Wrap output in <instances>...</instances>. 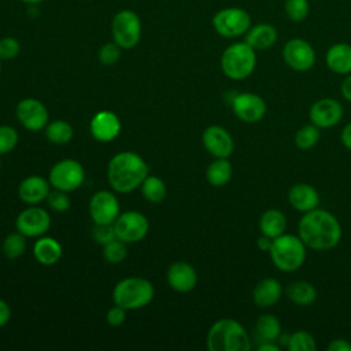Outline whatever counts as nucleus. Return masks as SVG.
Here are the masks:
<instances>
[{
  "label": "nucleus",
  "mask_w": 351,
  "mask_h": 351,
  "mask_svg": "<svg viewBox=\"0 0 351 351\" xmlns=\"http://www.w3.org/2000/svg\"><path fill=\"white\" fill-rule=\"evenodd\" d=\"M111 37L122 49L134 48L141 38V21L133 10H119L111 19Z\"/></svg>",
  "instance_id": "6e6552de"
},
{
  "label": "nucleus",
  "mask_w": 351,
  "mask_h": 351,
  "mask_svg": "<svg viewBox=\"0 0 351 351\" xmlns=\"http://www.w3.org/2000/svg\"><path fill=\"white\" fill-rule=\"evenodd\" d=\"M18 122L29 132L45 129L49 122V112L43 101L34 97L22 99L15 108Z\"/></svg>",
  "instance_id": "ddd939ff"
},
{
  "label": "nucleus",
  "mask_w": 351,
  "mask_h": 351,
  "mask_svg": "<svg viewBox=\"0 0 351 351\" xmlns=\"http://www.w3.org/2000/svg\"><path fill=\"white\" fill-rule=\"evenodd\" d=\"M278 40L277 27L267 22H259L251 25L248 32L244 34V41L255 51H266L271 48Z\"/></svg>",
  "instance_id": "412c9836"
},
{
  "label": "nucleus",
  "mask_w": 351,
  "mask_h": 351,
  "mask_svg": "<svg viewBox=\"0 0 351 351\" xmlns=\"http://www.w3.org/2000/svg\"><path fill=\"white\" fill-rule=\"evenodd\" d=\"M281 56L285 64L295 71H307L315 63L313 45L302 37L289 38L282 47Z\"/></svg>",
  "instance_id": "f8f14e48"
},
{
  "label": "nucleus",
  "mask_w": 351,
  "mask_h": 351,
  "mask_svg": "<svg viewBox=\"0 0 351 351\" xmlns=\"http://www.w3.org/2000/svg\"><path fill=\"white\" fill-rule=\"evenodd\" d=\"M112 225L117 239L126 244L141 241L149 230L148 218L143 213L134 210L121 213Z\"/></svg>",
  "instance_id": "9d476101"
},
{
  "label": "nucleus",
  "mask_w": 351,
  "mask_h": 351,
  "mask_svg": "<svg viewBox=\"0 0 351 351\" xmlns=\"http://www.w3.org/2000/svg\"><path fill=\"white\" fill-rule=\"evenodd\" d=\"M1 63H3V59L0 58V73H1Z\"/></svg>",
  "instance_id": "3c124183"
},
{
  "label": "nucleus",
  "mask_w": 351,
  "mask_h": 351,
  "mask_svg": "<svg viewBox=\"0 0 351 351\" xmlns=\"http://www.w3.org/2000/svg\"><path fill=\"white\" fill-rule=\"evenodd\" d=\"M288 200L295 210L307 213L318 207L319 193L313 185L306 182H299L289 188Z\"/></svg>",
  "instance_id": "4be33fe9"
},
{
  "label": "nucleus",
  "mask_w": 351,
  "mask_h": 351,
  "mask_svg": "<svg viewBox=\"0 0 351 351\" xmlns=\"http://www.w3.org/2000/svg\"><path fill=\"white\" fill-rule=\"evenodd\" d=\"M121 55H122V48L117 43L110 41L100 47L97 52V59L103 66H112L118 63V60L121 59Z\"/></svg>",
  "instance_id": "4c0bfd02"
},
{
  "label": "nucleus",
  "mask_w": 351,
  "mask_h": 351,
  "mask_svg": "<svg viewBox=\"0 0 351 351\" xmlns=\"http://www.w3.org/2000/svg\"><path fill=\"white\" fill-rule=\"evenodd\" d=\"M21 52L19 41L12 36H5L0 38V58L3 60H12Z\"/></svg>",
  "instance_id": "ea45409f"
},
{
  "label": "nucleus",
  "mask_w": 351,
  "mask_h": 351,
  "mask_svg": "<svg viewBox=\"0 0 351 351\" xmlns=\"http://www.w3.org/2000/svg\"><path fill=\"white\" fill-rule=\"evenodd\" d=\"M340 140L343 143V145L348 149H351V122L347 123L343 130H341V134H340Z\"/></svg>",
  "instance_id": "49530a36"
},
{
  "label": "nucleus",
  "mask_w": 351,
  "mask_h": 351,
  "mask_svg": "<svg viewBox=\"0 0 351 351\" xmlns=\"http://www.w3.org/2000/svg\"><path fill=\"white\" fill-rule=\"evenodd\" d=\"M289 351H314L317 348L315 339L306 330H296L289 335L287 344Z\"/></svg>",
  "instance_id": "c9c22d12"
},
{
  "label": "nucleus",
  "mask_w": 351,
  "mask_h": 351,
  "mask_svg": "<svg viewBox=\"0 0 351 351\" xmlns=\"http://www.w3.org/2000/svg\"><path fill=\"white\" fill-rule=\"evenodd\" d=\"M210 351H250L251 339L244 326L233 318H222L211 325L206 339Z\"/></svg>",
  "instance_id": "7ed1b4c3"
},
{
  "label": "nucleus",
  "mask_w": 351,
  "mask_h": 351,
  "mask_svg": "<svg viewBox=\"0 0 351 351\" xmlns=\"http://www.w3.org/2000/svg\"><path fill=\"white\" fill-rule=\"evenodd\" d=\"M232 173V163L228 158H215V160L207 166L206 178L213 186H223L230 181Z\"/></svg>",
  "instance_id": "c85d7f7f"
},
{
  "label": "nucleus",
  "mask_w": 351,
  "mask_h": 351,
  "mask_svg": "<svg viewBox=\"0 0 351 351\" xmlns=\"http://www.w3.org/2000/svg\"><path fill=\"white\" fill-rule=\"evenodd\" d=\"M232 110L240 121L245 123H256L262 121L266 114V103L263 97L256 93L243 92L233 97Z\"/></svg>",
  "instance_id": "2eb2a0df"
},
{
  "label": "nucleus",
  "mask_w": 351,
  "mask_h": 351,
  "mask_svg": "<svg viewBox=\"0 0 351 351\" xmlns=\"http://www.w3.org/2000/svg\"><path fill=\"white\" fill-rule=\"evenodd\" d=\"M285 16L292 22H303L310 14V0H284Z\"/></svg>",
  "instance_id": "473e14b6"
},
{
  "label": "nucleus",
  "mask_w": 351,
  "mask_h": 351,
  "mask_svg": "<svg viewBox=\"0 0 351 351\" xmlns=\"http://www.w3.org/2000/svg\"><path fill=\"white\" fill-rule=\"evenodd\" d=\"M18 1H21L23 4H40L44 0H18Z\"/></svg>",
  "instance_id": "8fccbe9b"
},
{
  "label": "nucleus",
  "mask_w": 351,
  "mask_h": 351,
  "mask_svg": "<svg viewBox=\"0 0 351 351\" xmlns=\"http://www.w3.org/2000/svg\"><path fill=\"white\" fill-rule=\"evenodd\" d=\"M298 233L306 247L315 251H326L340 243L341 225L329 211L314 208L300 218Z\"/></svg>",
  "instance_id": "f257e3e1"
},
{
  "label": "nucleus",
  "mask_w": 351,
  "mask_h": 351,
  "mask_svg": "<svg viewBox=\"0 0 351 351\" xmlns=\"http://www.w3.org/2000/svg\"><path fill=\"white\" fill-rule=\"evenodd\" d=\"M45 202L48 207L55 213H66L71 206L69 192L59 191V189H52Z\"/></svg>",
  "instance_id": "58836bf2"
},
{
  "label": "nucleus",
  "mask_w": 351,
  "mask_h": 351,
  "mask_svg": "<svg viewBox=\"0 0 351 351\" xmlns=\"http://www.w3.org/2000/svg\"><path fill=\"white\" fill-rule=\"evenodd\" d=\"M15 228L21 233H23L27 239L29 237H40L44 236L49 228H51V215L49 213L38 207L37 204L29 206L27 208L22 210L16 219H15Z\"/></svg>",
  "instance_id": "4468645a"
},
{
  "label": "nucleus",
  "mask_w": 351,
  "mask_h": 351,
  "mask_svg": "<svg viewBox=\"0 0 351 351\" xmlns=\"http://www.w3.org/2000/svg\"><path fill=\"white\" fill-rule=\"evenodd\" d=\"M154 295L152 282L144 277L134 276L118 281L112 289L114 304L123 307L126 311L145 307L152 302Z\"/></svg>",
  "instance_id": "20e7f679"
},
{
  "label": "nucleus",
  "mask_w": 351,
  "mask_h": 351,
  "mask_svg": "<svg viewBox=\"0 0 351 351\" xmlns=\"http://www.w3.org/2000/svg\"><path fill=\"white\" fill-rule=\"evenodd\" d=\"M11 318V308L5 300L0 298V328L7 325Z\"/></svg>",
  "instance_id": "c03bdc74"
},
{
  "label": "nucleus",
  "mask_w": 351,
  "mask_h": 351,
  "mask_svg": "<svg viewBox=\"0 0 351 351\" xmlns=\"http://www.w3.org/2000/svg\"><path fill=\"white\" fill-rule=\"evenodd\" d=\"M319 140V128L310 123L302 126L295 134V145L300 149L313 148Z\"/></svg>",
  "instance_id": "f704fd0d"
},
{
  "label": "nucleus",
  "mask_w": 351,
  "mask_h": 351,
  "mask_svg": "<svg viewBox=\"0 0 351 351\" xmlns=\"http://www.w3.org/2000/svg\"><path fill=\"white\" fill-rule=\"evenodd\" d=\"M44 133L49 143L56 145H63L73 138L74 129L67 121L55 119L52 122H48V125L44 129Z\"/></svg>",
  "instance_id": "c756f323"
},
{
  "label": "nucleus",
  "mask_w": 351,
  "mask_h": 351,
  "mask_svg": "<svg viewBox=\"0 0 351 351\" xmlns=\"http://www.w3.org/2000/svg\"><path fill=\"white\" fill-rule=\"evenodd\" d=\"M202 143L206 151L214 158H229L234 149L230 133L219 125L206 128L202 134Z\"/></svg>",
  "instance_id": "a211bd4d"
},
{
  "label": "nucleus",
  "mask_w": 351,
  "mask_h": 351,
  "mask_svg": "<svg viewBox=\"0 0 351 351\" xmlns=\"http://www.w3.org/2000/svg\"><path fill=\"white\" fill-rule=\"evenodd\" d=\"M148 165L137 152L121 151L107 165V181L114 192L129 193L148 176Z\"/></svg>",
  "instance_id": "f03ea898"
},
{
  "label": "nucleus",
  "mask_w": 351,
  "mask_h": 351,
  "mask_svg": "<svg viewBox=\"0 0 351 351\" xmlns=\"http://www.w3.org/2000/svg\"><path fill=\"white\" fill-rule=\"evenodd\" d=\"M282 295V287L278 280L267 277L261 280L252 291V300L258 307H271L274 306Z\"/></svg>",
  "instance_id": "393cba45"
},
{
  "label": "nucleus",
  "mask_w": 351,
  "mask_h": 351,
  "mask_svg": "<svg viewBox=\"0 0 351 351\" xmlns=\"http://www.w3.org/2000/svg\"><path fill=\"white\" fill-rule=\"evenodd\" d=\"M26 236L21 233L19 230H15L12 233H8L1 244V250L5 258L8 259H16L22 256L27 248V241Z\"/></svg>",
  "instance_id": "2f4dec72"
},
{
  "label": "nucleus",
  "mask_w": 351,
  "mask_h": 351,
  "mask_svg": "<svg viewBox=\"0 0 351 351\" xmlns=\"http://www.w3.org/2000/svg\"><path fill=\"white\" fill-rule=\"evenodd\" d=\"M122 129L119 117L108 110L96 112L89 122V132L96 141L110 143L115 140Z\"/></svg>",
  "instance_id": "f3484780"
},
{
  "label": "nucleus",
  "mask_w": 351,
  "mask_h": 351,
  "mask_svg": "<svg viewBox=\"0 0 351 351\" xmlns=\"http://www.w3.org/2000/svg\"><path fill=\"white\" fill-rule=\"evenodd\" d=\"M106 319L107 322L111 325V326H119L125 322L126 319V310L118 304H114L108 311H107V315H106Z\"/></svg>",
  "instance_id": "79ce46f5"
},
{
  "label": "nucleus",
  "mask_w": 351,
  "mask_h": 351,
  "mask_svg": "<svg viewBox=\"0 0 351 351\" xmlns=\"http://www.w3.org/2000/svg\"><path fill=\"white\" fill-rule=\"evenodd\" d=\"M287 217L282 211L277 208L266 210L259 218V230L263 236L276 239L285 233Z\"/></svg>",
  "instance_id": "a878e982"
},
{
  "label": "nucleus",
  "mask_w": 351,
  "mask_h": 351,
  "mask_svg": "<svg viewBox=\"0 0 351 351\" xmlns=\"http://www.w3.org/2000/svg\"><path fill=\"white\" fill-rule=\"evenodd\" d=\"M258 351H280V346L276 341H263L258 344Z\"/></svg>",
  "instance_id": "de8ad7c7"
},
{
  "label": "nucleus",
  "mask_w": 351,
  "mask_h": 351,
  "mask_svg": "<svg viewBox=\"0 0 351 351\" xmlns=\"http://www.w3.org/2000/svg\"><path fill=\"white\" fill-rule=\"evenodd\" d=\"M63 248L60 243L49 236H40L33 244V256L34 259L44 265V266H52L59 262L62 258Z\"/></svg>",
  "instance_id": "b1692460"
},
{
  "label": "nucleus",
  "mask_w": 351,
  "mask_h": 351,
  "mask_svg": "<svg viewBox=\"0 0 351 351\" xmlns=\"http://www.w3.org/2000/svg\"><path fill=\"white\" fill-rule=\"evenodd\" d=\"M0 167H1V162H0Z\"/></svg>",
  "instance_id": "603ef678"
},
{
  "label": "nucleus",
  "mask_w": 351,
  "mask_h": 351,
  "mask_svg": "<svg viewBox=\"0 0 351 351\" xmlns=\"http://www.w3.org/2000/svg\"><path fill=\"white\" fill-rule=\"evenodd\" d=\"M92 236H93L95 241L99 243L100 245H104L108 241L117 239L112 223H110V225H95V228L92 229Z\"/></svg>",
  "instance_id": "a19ab883"
},
{
  "label": "nucleus",
  "mask_w": 351,
  "mask_h": 351,
  "mask_svg": "<svg viewBox=\"0 0 351 351\" xmlns=\"http://www.w3.org/2000/svg\"><path fill=\"white\" fill-rule=\"evenodd\" d=\"M19 141V134L14 126L0 125V156L10 154Z\"/></svg>",
  "instance_id": "e433bc0d"
},
{
  "label": "nucleus",
  "mask_w": 351,
  "mask_h": 351,
  "mask_svg": "<svg viewBox=\"0 0 351 351\" xmlns=\"http://www.w3.org/2000/svg\"><path fill=\"white\" fill-rule=\"evenodd\" d=\"M308 118L319 129L332 128L341 121L343 107L336 99L324 97L313 103L308 110Z\"/></svg>",
  "instance_id": "dca6fc26"
},
{
  "label": "nucleus",
  "mask_w": 351,
  "mask_h": 351,
  "mask_svg": "<svg viewBox=\"0 0 351 351\" xmlns=\"http://www.w3.org/2000/svg\"><path fill=\"white\" fill-rule=\"evenodd\" d=\"M271 241H273V239H270V237L262 234V236L258 239V248L262 250V251H267V252H269L270 245H271Z\"/></svg>",
  "instance_id": "09e8293b"
},
{
  "label": "nucleus",
  "mask_w": 351,
  "mask_h": 351,
  "mask_svg": "<svg viewBox=\"0 0 351 351\" xmlns=\"http://www.w3.org/2000/svg\"><path fill=\"white\" fill-rule=\"evenodd\" d=\"M211 25L218 36L223 38H237L248 32L252 25V18L247 10L230 5L218 10L211 18Z\"/></svg>",
  "instance_id": "0eeeda50"
},
{
  "label": "nucleus",
  "mask_w": 351,
  "mask_h": 351,
  "mask_svg": "<svg viewBox=\"0 0 351 351\" xmlns=\"http://www.w3.org/2000/svg\"><path fill=\"white\" fill-rule=\"evenodd\" d=\"M219 64L228 78L233 81L245 80L255 70L256 51L245 41H236L223 49Z\"/></svg>",
  "instance_id": "39448f33"
},
{
  "label": "nucleus",
  "mask_w": 351,
  "mask_h": 351,
  "mask_svg": "<svg viewBox=\"0 0 351 351\" xmlns=\"http://www.w3.org/2000/svg\"><path fill=\"white\" fill-rule=\"evenodd\" d=\"M269 255L278 270L295 271L306 261V244L299 236L282 233L273 239Z\"/></svg>",
  "instance_id": "423d86ee"
},
{
  "label": "nucleus",
  "mask_w": 351,
  "mask_h": 351,
  "mask_svg": "<svg viewBox=\"0 0 351 351\" xmlns=\"http://www.w3.org/2000/svg\"><path fill=\"white\" fill-rule=\"evenodd\" d=\"M340 90H341L343 97H344L347 101H351V73L347 74L346 78L343 80L341 86H340Z\"/></svg>",
  "instance_id": "a18cd8bd"
},
{
  "label": "nucleus",
  "mask_w": 351,
  "mask_h": 351,
  "mask_svg": "<svg viewBox=\"0 0 351 351\" xmlns=\"http://www.w3.org/2000/svg\"><path fill=\"white\" fill-rule=\"evenodd\" d=\"M48 181L53 189L73 192L84 184L85 170L75 159H62L51 167Z\"/></svg>",
  "instance_id": "1a4fd4ad"
},
{
  "label": "nucleus",
  "mask_w": 351,
  "mask_h": 351,
  "mask_svg": "<svg viewBox=\"0 0 351 351\" xmlns=\"http://www.w3.org/2000/svg\"><path fill=\"white\" fill-rule=\"evenodd\" d=\"M329 351H351V343L344 339H335L328 344Z\"/></svg>",
  "instance_id": "37998d69"
},
{
  "label": "nucleus",
  "mask_w": 351,
  "mask_h": 351,
  "mask_svg": "<svg viewBox=\"0 0 351 351\" xmlns=\"http://www.w3.org/2000/svg\"><path fill=\"white\" fill-rule=\"evenodd\" d=\"M143 197L149 203H159L167 195V186L165 181L156 176H147L140 185Z\"/></svg>",
  "instance_id": "7c9ffc66"
},
{
  "label": "nucleus",
  "mask_w": 351,
  "mask_h": 351,
  "mask_svg": "<svg viewBox=\"0 0 351 351\" xmlns=\"http://www.w3.org/2000/svg\"><path fill=\"white\" fill-rule=\"evenodd\" d=\"M51 188L48 178L32 174L21 181L18 186V196L27 206H34L47 200Z\"/></svg>",
  "instance_id": "aec40b11"
},
{
  "label": "nucleus",
  "mask_w": 351,
  "mask_h": 351,
  "mask_svg": "<svg viewBox=\"0 0 351 351\" xmlns=\"http://www.w3.org/2000/svg\"><path fill=\"white\" fill-rule=\"evenodd\" d=\"M166 281L176 292H189L197 284V273L195 267L188 262H174L166 273Z\"/></svg>",
  "instance_id": "6ab92c4d"
},
{
  "label": "nucleus",
  "mask_w": 351,
  "mask_h": 351,
  "mask_svg": "<svg viewBox=\"0 0 351 351\" xmlns=\"http://www.w3.org/2000/svg\"><path fill=\"white\" fill-rule=\"evenodd\" d=\"M326 67L339 75L351 73V45L347 43H336L330 45L325 53Z\"/></svg>",
  "instance_id": "5701e85b"
},
{
  "label": "nucleus",
  "mask_w": 351,
  "mask_h": 351,
  "mask_svg": "<svg viewBox=\"0 0 351 351\" xmlns=\"http://www.w3.org/2000/svg\"><path fill=\"white\" fill-rule=\"evenodd\" d=\"M285 293L288 299L298 306H310L317 299V289L307 281H293L288 284Z\"/></svg>",
  "instance_id": "cd10ccee"
},
{
  "label": "nucleus",
  "mask_w": 351,
  "mask_h": 351,
  "mask_svg": "<svg viewBox=\"0 0 351 351\" xmlns=\"http://www.w3.org/2000/svg\"><path fill=\"white\" fill-rule=\"evenodd\" d=\"M88 211L95 225L114 223L121 214L119 200L112 191H97L89 199Z\"/></svg>",
  "instance_id": "9b49d317"
},
{
  "label": "nucleus",
  "mask_w": 351,
  "mask_h": 351,
  "mask_svg": "<svg viewBox=\"0 0 351 351\" xmlns=\"http://www.w3.org/2000/svg\"><path fill=\"white\" fill-rule=\"evenodd\" d=\"M101 247H103L101 254H103L104 261L111 265H118V263L123 262L128 255L126 243L121 241L119 239H114Z\"/></svg>",
  "instance_id": "72a5a7b5"
},
{
  "label": "nucleus",
  "mask_w": 351,
  "mask_h": 351,
  "mask_svg": "<svg viewBox=\"0 0 351 351\" xmlns=\"http://www.w3.org/2000/svg\"><path fill=\"white\" fill-rule=\"evenodd\" d=\"M281 335V324L273 314L259 315L255 322V339L258 343L277 341Z\"/></svg>",
  "instance_id": "bb28decb"
}]
</instances>
